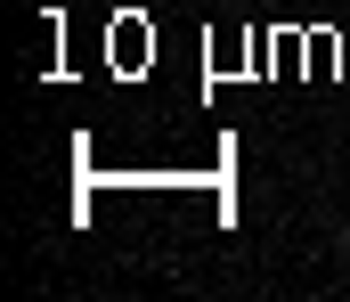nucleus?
<instances>
[{
  "instance_id": "obj_1",
  "label": "nucleus",
  "mask_w": 350,
  "mask_h": 302,
  "mask_svg": "<svg viewBox=\"0 0 350 302\" xmlns=\"http://www.w3.org/2000/svg\"><path fill=\"white\" fill-rule=\"evenodd\" d=\"M342 253H350V229H342Z\"/></svg>"
}]
</instances>
